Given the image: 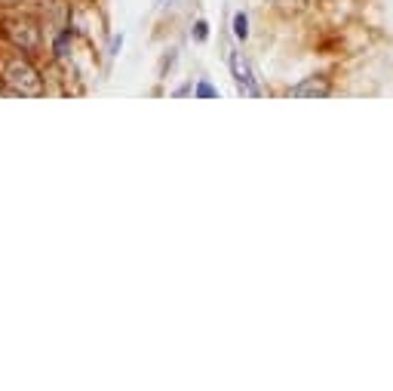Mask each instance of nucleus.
<instances>
[{"mask_svg": "<svg viewBox=\"0 0 393 391\" xmlns=\"http://www.w3.org/2000/svg\"><path fill=\"white\" fill-rule=\"evenodd\" d=\"M4 83H6L9 92H16V96H22V99H40V96H46L40 71H37L34 65L25 59V55H13V59L4 65Z\"/></svg>", "mask_w": 393, "mask_h": 391, "instance_id": "f257e3e1", "label": "nucleus"}, {"mask_svg": "<svg viewBox=\"0 0 393 391\" xmlns=\"http://www.w3.org/2000/svg\"><path fill=\"white\" fill-rule=\"evenodd\" d=\"M4 31L9 37V43L16 46V50H22L25 55L37 53L43 46V28L37 22L34 16H9L4 18Z\"/></svg>", "mask_w": 393, "mask_h": 391, "instance_id": "f03ea898", "label": "nucleus"}, {"mask_svg": "<svg viewBox=\"0 0 393 391\" xmlns=\"http://www.w3.org/2000/svg\"><path fill=\"white\" fill-rule=\"evenodd\" d=\"M231 74H233V80H237L243 96H249V99L261 96V87H258L255 74H252V65L246 62V55H243V53H231Z\"/></svg>", "mask_w": 393, "mask_h": 391, "instance_id": "7ed1b4c3", "label": "nucleus"}, {"mask_svg": "<svg viewBox=\"0 0 393 391\" xmlns=\"http://www.w3.org/2000/svg\"><path fill=\"white\" fill-rule=\"evenodd\" d=\"M329 92H332V87H329L326 77H304L301 83H295V87L289 90V96H295V99H326Z\"/></svg>", "mask_w": 393, "mask_h": 391, "instance_id": "20e7f679", "label": "nucleus"}, {"mask_svg": "<svg viewBox=\"0 0 393 391\" xmlns=\"http://www.w3.org/2000/svg\"><path fill=\"white\" fill-rule=\"evenodd\" d=\"M233 37H237V41H246V37H249V18H246V13L233 16Z\"/></svg>", "mask_w": 393, "mask_h": 391, "instance_id": "39448f33", "label": "nucleus"}, {"mask_svg": "<svg viewBox=\"0 0 393 391\" xmlns=\"http://www.w3.org/2000/svg\"><path fill=\"white\" fill-rule=\"evenodd\" d=\"M279 9H286V13H298V9H304L307 0H274Z\"/></svg>", "mask_w": 393, "mask_h": 391, "instance_id": "423d86ee", "label": "nucleus"}, {"mask_svg": "<svg viewBox=\"0 0 393 391\" xmlns=\"http://www.w3.org/2000/svg\"><path fill=\"white\" fill-rule=\"evenodd\" d=\"M194 92H196V96H200V99H218V90H215V87H209V83H206V80H203V83H196V90H194Z\"/></svg>", "mask_w": 393, "mask_h": 391, "instance_id": "0eeeda50", "label": "nucleus"}, {"mask_svg": "<svg viewBox=\"0 0 393 391\" xmlns=\"http://www.w3.org/2000/svg\"><path fill=\"white\" fill-rule=\"evenodd\" d=\"M191 34H194V41H196V43H203V41H206V37H209V25H206V22H203V18H200V22H196V25H194V31H191Z\"/></svg>", "mask_w": 393, "mask_h": 391, "instance_id": "6e6552de", "label": "nucleus"}, {"mask_svg": "<svg viewBox=\"0 0 393 391\" xmlns=\"http://www.w3.org/2000/svg\"><path fill=\"white\" fill-rule=\"evenodd\" d=\"M18 0H0V6H16Z\"/></svg>", "mask_w": 393, "mask_h": 391, "instance_id": "1a4fd4ad", "label": "nucleus"}]
</instances>
